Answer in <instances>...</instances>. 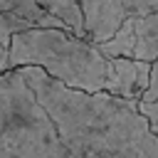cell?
Returning a JSON list of instances; mask_svg holds the SVG:
<instances>
[{"label": "cell", "instance_id": "obj_1", "mask_svg": "<svg viewBox=\"0 0 158 158\" xmlns=\"http://www.w3.org/2000/svg\"><path fill=\"white\" fill-rule=\"evenodd\" d=\"M17 69L72 158H158V141L141 116L138 101L69 89L37 67Z\"/></svg>", "mask_w": 158, "mask_h": 158}, {"label": "cell", "instance_id": "obj_2", "mask_svg": "<svg viewBox=\"0 0 158 158\" xmlns=\"http://www.w3.org/2000/svg\"><path fill=\"white\" fill-rule=\"evenodd\" d=\"M10 69L37 67L54 81L79 91H104L106 57L99 47L59 27H35L10 37L7 44Z\"/></svg>", "mask_w": 158, "mask_h": 158}, {"label": "cell", "instance_id": "obj_3", "mask_svg": "<svg viewBox=\"0 0 158 158\" xmlns=\"http://www.w3.org/2000/svg\"><path fill=\"white\" fill-rule=\"evenodd\" d=\"M0 158H72L20 69L0 74Z\"/></svg>", "mask_w": 158, "mask_h": 158}, {"label": "cell", "instance_id": "obj_4", "mask_svg": "<svg viewBox=\"0 0 158 158\" xmlns=\"http://www.w3.org/2000/svg\"><path fill=\"white\" fill-rule=\"evenodd\" d=\"M104 57H126L141 62H158V12L128 15L116 32L96 44Z\"/></svg>", "mask_w": 158, "mask_h": 158}, {"label": "cell", "instance_id": "obj_5", "mask_svg": "<svg viewBox=\"0 0 158 158\" xmlns=\"http://www.w3.org/2000/svg\"><path fill=\"white\" fill-rule=\"evenodd\" d=\"M84 15L86 37L99 44L109 40L128 15L158 12V0H77Z\"/></svg>", "mask_w": 158, "mask_h": 158}, {"label": "cell", "instance_id": "obj_6", "mask_svg": "<svg viewBox=\"0 0 158 158\" xmlns=\"http://www.w3.org/2000/svg\"><path fill=\"white\" fill-rule=\"evenodd\" d=\"M151 62L126 59V57H106V84L104 91L118 99L141 101L148 81H151Z\"/></svg>", "mask_w": 158, "mask_h": 158}, {"label": "cell", "instance_id": "obj_7", "mask_svg": "<svg viewBox=\"0 0 158 158\" xmlns=\"http://www.w3.org/2000/svg\"><path fill=\"white\" fill-rule=\"evenodd\" d=\"M0 15L20 22L25 30H35V27L69 30L62 20H57L54 15H49L37 0H0Z\"/></svg>", "mask_w": 158, "mask_h": 158}, {"label": "cell", "instance_id": "obj_8", "mask_svg": "<svg viewBox=\"0 0 158 158\" xmlns=\"http://www.w3.org/2000/svg\"><path fill=\"white\" fill-rule=\"evenodd\" d=\"M49 15H54L57 20H62L74 35L79 37H86V30H84V15H81V7L77 0H37ZM89 40V37H86Z\"/></svg>", "mask_w": 158, "mask_h": 158}, {"label": "cell", "instance_id": "obj_9", "mask_svg": "<svg viewBox=\"0 0 158 158\" xmlns=\"http://www.w3.org/2000/svg\"><path fill=\"white\" fill-rule=\"evenodd\" d=\"M138 111H141V116L146 118L151 133L158 141V99H141L138 101Z\"/></svg>", "mask_w": 158, "mask_h": 158}, {"label": "cell", "instance_id": "obj_10", "mask_svg": "<svg viewBox=\"0 0 158 158\" xmlns=\"http://www.w3.org/2000/svg\"><path fill=\"white\" fill-rule=\"evenodd\" d=\"M143 99H158V64L151 67V81H148V89H146Z\"/></svg>", "mask_w": 158, "mask_h": 158}, {"label": "cell", "instance_id": "obj_11", "mask_svg": "<svg viewBox=\"0 0 158 158\" xmlns=\"http://www.w3.org/2000/svg\"><path fill=\"white\" fill-rule=\"evenodd\" d=\"M10 69V62H7V47L0 42V74Z\"/></svg>", "mask_w": 158, "mask_h": 158}, {"label": "cell", "instance_id": "obj_12", "mask_svg": "<svg viewBox=\"0 0 158 158\" xmlns=\"http://www.w3.org/2000/svg\"><path fill=\"white\" fill-rule=\"evenodd\" d=\"M156 64H158V62H156Z\"/></svg>", "mask_w": 158, "mask_h": 158}]
</instances>
